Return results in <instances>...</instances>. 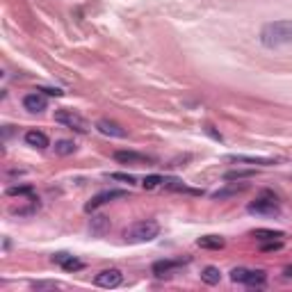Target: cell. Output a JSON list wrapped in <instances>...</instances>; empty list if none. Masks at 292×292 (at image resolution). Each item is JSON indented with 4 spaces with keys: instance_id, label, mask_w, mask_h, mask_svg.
I'll list each match as a JSON object with an SVG mask.
<instances>
[{
    "instance_id": "cell-23",
    "label": "cell",
    "mask_w": 292,
    "mask_h": 292,
    "mask_svg": "<svg viewBox=\"0 0 292 292\" xmlns=\"http://www.w3.org/2000/svg\"><path fill=\"white\" fill-rule=\"evenodd\" d=\"M162 183H164V178H162V176H155V174H153V176H146V178H144V181H142V187H144V189H155L158 185H162Z\"/></svg>"
},
{
    "instance_id": "cell-14",
    "label": "cell",
    "mask_w": 292,
    "mask_h": 292,
    "mask_svg": "<svg viewBox=\"0 0 292 292\" xmlns=\"http://www.w3.org/2000/svg\"><path fill=\"white\" fill-rule=\"evenodd\" d=\"M197 245L201 247V249H212V251H219L226 247V240H224L222 235H203L197 240Z\"/></svg>"
},
{
    "instance_id": "cell-7",
    "label": "cell",
    "mask_w": 292,
    "mask_h": 292,
    "mask_svg": "<svg viewBox=\"0 0 292 292\" xmlns=\"http://www.w3.org/2000/svg\"><path fill=\"white\" fill-rule=\"evenodd\" d=\"M124 197H128V192H126V189H105V192H99L89 203H87L85 210L91 212V210H96V208L105 206V203L114 201V199H124Z\"/></svg>"
},
{
    "instance_id": "cell-5",
    "label": "cell",
    "mask_w": 292,
    "mask_h": 292,
    "mask_svg": "<svg viewBox=\"0 0 292 292\" xmlns=\"http://www.w3.org/2000/svg\"><path fill=\"white\" fill-rule=\"evenodd\" d=\"M55 124L64 126V128H69V130H76V133H82V135L89 133V128H91V126L87 124L85 116L76 114L73 110H60V112H55Z\"/></svg>"
},
{
    "instance_id": "cell-13",
    "label": "cell",
    "mask_w": 292,
    "mask_h": 292,
    "mask_svg": "<svg viewBox=\"0 0 292 292\" xmlns=\"http://www.w3.org/2000/svg\"><path fill=\"white\" fill-rule=\"evenodd\" d=\"M26 144L32 146V149H48V137L46 133H41V130H28L26 133Z\"/></svg>"
},
{
    "instance_id": "cell-4",
    "label": "cell",
    "mask_w": 292,
    "mask_h": 292,
    "mask_svg": "<svg viewBox=\"0 0 292 292\" xmlns=\"http://www.w3.org/2000/svg\"><path fill=\"white\" fill-rule=\"evenodd\" d=\"M231 281L235 283H245L251 288H262L267 281V274L262 270H247V267H233L231 270Z\"/></svg>"
},
{
    "instance_id": "cell-8",
    "label": "cell",
    "mask_w": 292,
    "mask_h": 292,
    "mask_svg": "<svg viewBox=\"0 0 292 292\" xmlns=\"http://www.w3.org/2000/svg\"><path fill=\"white\" fill-rule=\"evenodd\" d=\"M189 258H178V260H158L153 262V274L158 279H164V276H172L176 270H181L183 265H187Z\"/></svg>"
},
{
    "instance_id": "cell-21",
    "label": "cell",
    "mask_w": 292,
    "mask_h": 292,
    "mask_svg": "<svg viewBox=\"0 0 292 292\" xmlns=\"http://www.w3.org/2000/svg\"><path fill=\"white\" fill-rule=\"evenodd\" d=\"M55 153L57 155H71V153H76V144H73L71 139H60V142H55Z\"/></svg>"
},
{
    "instance_id": "cell-11",
    "label": "cell",
    "mask_w": 292,
    "mask_h": 292,
    "mask_svg": "<svg viewBox=\"0 0 292 292\" xmlns=\"http://www.w3.org/2000/svg\"><path fill=\"white\" fill-rule=\"evenodd\" d=\"M96 130H99V133H103V135H108V137H119V139L128 137L126 128H121L119 124H114V121H110V119L96 121Z\"/></svg>"
},
{
    "instance_id": "cell-24",
    "label": "cell",
    "mask_w": 292,
    "mask_h": 292,
    "mask_svg": "<svg viewBox=\"0 0 292 292\" xmlns=\"http://www.w3.org/2000/svg\"><path fill=\"white\" fill-rule=\"evenodd\" d=\"M110 178L112 181H121V183H128V185H133L137 178L133 176V174H121V172H114V174H110Z\"/></svg>"
},
{
    "instance_id": "cell-1",
    "label": "cell",
    "mask_w": 292,
    "mask_h": 292,
    "mask_svg": "<svg viewBox=\"0 0 292 292\" xmlns=\"http://www.w3.org/2000/svg\"><path fill=\"white\" fill-rule=\"evenodd\" d=\"M260 43L265 48H279L285 43H292V21H272L262 26Z\"/></svg>"
},
{
    "instance_id": "cell-18",
    "label": "cell",
    "mask_w": 292,
    "mask_h": 292,
    "mask_svg": "<svg viewBox=\"0 0 292 292\" xmlns=\"http://www.w3.org/2000/svg\"><path fill=\"white\" fill-rule=\"evenodd\" d=\"M245 189H247V185H231V187L215 192V194H212V199H228V197H235V194L245 192Z\"/></svg>"
},
{
    "instance_id": "cell-26",
    "label": "cell",
    "mask_w": 292,
    "mask_h": 292,
    "mask_svg": "<svg viewBox=\"0 0 292 292\" xmlns=\"http://www.w3.org/2000/svg\"><path fill=\"white\" fill-rule=\"evenodd\" d=\"M69 258H71V254H66V251H60V254H53L51 260L57 262V265H64V262L69 260Z\"/></svg>"
},
{
    "instance_id": "cell-10",
    "label": "cell",
    "mask_w": 292,
    "mask_h": 292,
    "mask_svg": "<svg viewBox=\"0 0 292 292\" xmlns=\"http://www.w3.org/2000/svg\"><path fill=\"white\" fill-rule=\"evenodd\" d=\"M23 108L28 112H43L48 108V101H46V96L37 89V91H30V94L23 96Z\"/></svg>"
},
{
    "instance_id": "cell-3",
    "label": "cell",
    "mask_w": 292,
    "mask_h": 292,
    "mask_svg": "<svg viewBox=\"0 0 292 292\" xmlns=\"http://www.w3.org/2000/svg\"><path fill=\"white\" fill-rule=\"evenodd\" d=\"M247 212L258 215V217H279L281 215V206H279V201H276L274 194L262 192L256 201H251L249 206H247Z\"/></svg>"
},
{
    "instance_id": "cell-20",
    "label": "cell",
    "mask_w": 292,
    "mask_h": 292,
    "mask_svg": "<svg viewBox=\"0 0 292 292\" xmlns=\"http://www.w3.org/2000/svg\"><path fill=\"white\" fill-rule=\"evenodd\" d=\"M251 176H256L254 169H235V172H226V174H224L226 181H240V178H251Z\"/></svg>"
},
{
    "instance_id": "cell-9",
    "label": "cell",
    "mask_w": 292,
    "mask_h": 292,
    "mask_svg": "<svg viewBox=\"0 0 292 292\" xmlns=\"http://www.w3.org/2000/svg\"><path fill=\"white\" fill-rule=\"evenodd\" d=\"M114 160L121 164H149L153 162V158L144 153H137V151H114Z\"/></svg>"
},
{
    "instance_id": "cell-25",
    "label": "cell",
    "mask_w": 292,
    "mask_h": 292,
    "mask_svg": "<svg viewBox=\"0 0 292 292\" xmlns=\"http://www.w3.org/2000/svg\"><path fill=\"white\" fill-rule=\"evenodd\" d=\"M60 288V283H55V281H35L32 283V290H55Z\"/></svg>"
},
{
    "instance_id": "cell-2",
    "label": "cell",
    "mask_w": 292,
    "mask_h": 292,
    "mask_svg": "<svg viewBox=\"0 0 292 292\" xmlns=\"http://www.w3.org/2000/svg\"><path fill=\"white\" fill-rule=\"evenodd\" d=\"M160 235V224L153 222V219H142V222L130 224L124 231L126 242L130 245H144V242H151Z\"/></svg>"
},
{
    "instance_id": "cell-12",
    "label": "cell",
    "mask_w": 292,
    "mask_h": 292,
    "mask_svg": "<svg viewBox=\"0 0 292 292\" xmlns=\"http://www.w3.org/2000/svg\"><path fill=\"white\" fill-rule=\"evenodd\" d=\"M226 160L245 164H260V167H272V164L281 162V158H256V155H226Z\"/></svg>"
},
{
    "instance_id": "cell-22",
    "label": "cell",
    "mask_w": 292,
    "mask_h": 292,
    "mask_svg": "<svg viewBox=\"0 0 292 292\" xmlns=\"http://www.w3.org/2000/svg\"><path fill=\"white\" fill-rule=\"evenodd\" d=\"M62 270H66V272H80V270H85V262L82 260H78V258H69V260L62 265Z\"/></svg>"
},
{
    "instance_id": "cell-6",
    "label": "cell",
    "mask_w": 292,
    "mask_h": 292,
    "mask_svg": "<svg viewBox=\"0 0 292 292\" xmlns=\"http://www.w3.org/2000/svg\"><path fill=\"white\" fill-rule=\"evenodd\" d=\"M94 283L99 285V288H119L121 283H124V274H121V270H116V267H110V270H103L96 274Z\"/></svg>"
},
{
    "instance_id": "cell-16",
    "label": "cell",
    "mask_w": 292,
    "mask_h": 292,
    "mask_svg": "<svg viewBox=\"0 0 292 292\" xmlns=\"http://www.w3.org/2000/svg\"><path fill=\"white\" fill-rule=\"evenodd\" d=\"M91 233L94 235H105L110 231V219L105 215H99V217H91Z\"/></svg>"
},
{
    "instance_id": "cell-19",
    "label": "cell",
    "mask_w": 292,
    "mask_h": 292,
    "mask_svg": "<svg viewBox=\"0 0 292 292\" xmlns=\"http://www.w3.org/2000/svg\"><path fill=\"white\" fill-rule=\"evenodd\" d=\"M9 197H32L35 194V187L32 185H14V187H7Z\"/></svg>"
},
{
    "instance_id": "cell-17",
    "label": "cell",
    "mask_w": 292,
    "mask_h": 292,
    "mask_svg": "<svg viewBox=\"0 0 292 292\" xmlns=\"http://www.w3.org/2000/svg\"><path fill=\"white\" fill-rule=\"evenodd\" d=\"M201 281L203 283H208V285H217L219 281H222V272H219V267L208 265L206 270L201 272Z\"/></svg>"
},
{
    "instance_id": "cell-27",
    "label": "cell",
    "mask_w": 292,
    "mask_h": 292,
    "mask_svg": "<svg viewBox=\"0 0 292 292\" xmlns=\"http://www.w3.org/2000/svg\"><path fill=\"white\" fill-rule=\"evenodd\" d=\"M39 91H43V94H51V96H62V94H64L62 89H53V87H39Z\"/></svg>"
},
{
    "instance_id": "cell-15",
    "label": "cell",
    "mask_w": 292,
    "mask_h": 292,
    "mask_svg": "<svg viewBox=\"0 0 292 292\" xmlns=\"http://www.w3.org/2000/svg\"><path fill=\"white\" fill-rule=\"evenodd\" d=\"M251 235L260 242H270V240H281L283 237V231H272V228H256L251 231Z\"/></svg>"
},
{
    "instance_id": "cell-28",
    "label": "cell",
    "mask_w": 292,
    "mask_h": 292,
    "mask_svg": "<svg viewBox=\"0 0 292 292\" xmlns=\"http://www.w3.org/2000/svg\"><path fill=\"white\" fill-rule=\"evenodd\" d=\"M283 274H285V276H292V267H285V270H283Z\"/></svg>"
}]
</instances>
